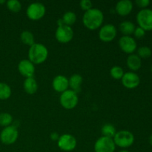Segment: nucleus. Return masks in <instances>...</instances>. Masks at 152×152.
Instances as JSON below:
<instances>
[{"label":"nucleus","instance_id":"nucleus-1","mask_svg":"<svg viewBox=\"0 0 152 152\" xmlns=\"http://www.w3.org/2000/svg\"><path fill=\"white\" fill-rule=\"evenodd\" d=\"M103 13L98 8H91V10L86 11L83 17V25L91 31L100 28L103 23Z\"/></svg>","mask_w":152,"mask_h":152},{"label":"nucleus","instance_id":"nucleus-2","mask_svg":"<svg viewBox=\"0 0 152 152\" xmlns=\"http://www.w3.org/2000/svg\"><path fill=\"white\" fill-rule=\"evenodd\" d=\"M48 56V50L45 45L34 43L28 50V59L34 65H39L46 61Z\"/></svg>","mask_w":152,"mask_h":152},{"label":"nucleus","instance_id":"nucleus-3","mask_svg":"<svg viewBox=\"0 0 152 152\" xmlns=\"http://www.w3.org/2000/svg\"><path fill=\"white\" fill-rule=\"evenodd\" d=\"M116 146L126 148L132 146L134 142V137L131 132L127 130H121L117 132L113 138Z\"/></svg>","mask_w":152,"mask_h":152},{"label":"nucleus","instance_id":"nucleus-4","mask_svg":"<svg viewBox=\"0 0 152 152\" xmlns=\"http://www.w3.org/2000/svg\"><path fill=\"white\" fill-rule=\"evenodd\" d=\"M59 101H60L61 105L65 109L71 110L77 107L79 102V98L76 92L68 89L61 94Z\"/></svg>","mask_w":152,"mask_h":152},{"label":"nucleus","instance_id":"nucleus-5","mask_svg":"<svg viewBox=\"0 0 152 152\" xmlns=\"http://www.w3.org/2000/svg\"><path fill=\"white\" fill-rule=\"evenodd\" d=\"M46 13L45 6L41 2H33L26 10L28 19L33 21H38L42 19Z\"/></svg>","mask_w":152,"mask_h":152},{"label":"nucleus","instance_id":"nucleus-6","mask_svg":"<svg viewBox=\"0 0 152 152\" xmlns=\"http://www.w3.org/2000/svg\"><path fill=\"white\" fill-rule=\"evenodd\" d=\"M137 22L139 27L144 31L152 30V10L145 8L138 12L137 15Z\"/></svg>","mask_w":152,"mask_h":152},{"label":"nucleus","instance_id":"nucleus-7","mask_svg":"<svg viewBox=\"0 0 152 152\" xmlns=\"http://www.w3.org/2000/svg\"><path fill=\"white\" fill-rule=\"evenodd\" d=\"M74 37V31L71 27L65 25H58L55 32V38L62 44H67L72 40Z\"/></svg>","mask_w":152,"mask_h":152},{"label":"nucleus","instance_id":"nucleus-8","mask_svg":"<svg viewBox=\"0 0 152 152\" xmlns=\"http://www.w3.org/2000/svg\"><path fill=\"white\" fill-rule=\"evenodd\" d=\"M19 137L17 128L10 126L3 129L0 134V140L4 145H12L16 142Z\"/></svg>","mask_w":152,"mask_h":152},{"label":"nucleus","instance_id":"nucleus-9","mask_svg":"<svg viewBox=\"0 0 152 152\" xmlns=\"http://www.w3.org/2000/svg\"><path fill=\"white\" fill-rule=\"evenodd\" d=\"M77 144V142L76 138L69 134L61 135L57 141L58 147L64 151H73L76 148Z\"/></svg>","mask_w":152,"mask_h":152},{"label":"nucleus","instance_id":"nucleus-10","mask_svg":"<svg viewBox=\"0 0 152 152\" xmlns=\"http://www.w3.org/2000/svg\"><path fill=\"white\" fill-rule=\"evenodd\" d=\"M116 145L111 138L101 137L94 144L95 152H114Z\"/></svg>","mask_w":152,"mask_h":152},{"label":"nucleus","instance_id":"nucleus-11","mask_svg":"<svg viewBox=\"0 0 152 152\" xmlns=\"http://www.w3.org/2000/svg\"><path fill=\"white\" fill-rule=\"evenodd\" d=\"M117 31L112 24H106L100 28L99 31V38L104 42H110L117 37Z\"/></svg>","mask_w":152,"mask_h":152},{"label":"nucleus","instance_id":"nucleus-12","mask_svg":"<svg viewBox=\"0 0 152 152\" xmlns=\"http://www.w3.org/2000/svg\"><path fill=\"white\" fill-rule=\"evenodd\" d=\"M120 49L128 54H132L137 49V42L133 37L130 36H123L119 39Z\"/></svg>","mask_w":152,"mask_h":152},{"label":"nucleus","instance_id":"nucleus-13","mask_svg":"<svg viewBox=\"0 0 152 152\" xmlns=\"http://www.w3.org/2000/svg\"><path fill=\"white\" fill-rule=\"evenodd\" d=\"M18 70L21 75L26 78L34 77L35 74V65L29 59H22L18 65Z\"/></svg>","mask_w":152,"mask_h":152},{"label":"nucleus","instance_id":"nucleus-14","mask_svg":"<svg viewBox=\"0 0 152 152\" xmlns=\"http://www.w3.org/2000/svg\"><path fill=\"white\" fill-rule=\"evenodd\" d=\"M121 80L123 86L129 89L135 88L139 86L140 83L139 76L134 72L125 73Z\"/></svg>","mask_w":152,"mask_h":152},{"label":"nucleus","instance_id":"nucleus-15","mask_svg":"<svg viewBox=\"0 0 152 152\" xmlns=\"http://www.w3.org/2000/svg\"><path fill=\"white\" fill-rule=\"evenodd\" d=\"M52 86L56 92L61 94L63 93L65 91L68 90V88H69L68 79L63 75L56 76L52 82Z\"/></svg>","mask_w":152,"mask_h":152},{"label":"nucleus","instance_id":"nucleus-16","mask_svg":"<svg viewBox=\"0 0 152 152\" xmlns=\"http://www.w3.org/2000/svg\"><path fill=\"white\" fill-rule=\"evenodd\" d=\"M133 9V3L130 0H121L115 6L116 12L120 16H126L130 14Z\"/></svg>","mask_w":152,"mask_h":152},{"label":"nucleus","instance_id":"nucleus-17","mask_svg":"<svg viewBox=\"0 0 152 152\" xmlns=\"http://www.w3.org/2000/svg\"><path fill=\"white\" fill-rule=\"evenodd\" d=\"M126 65L127 67L132 71H135L139 70L142 65V61L141 59L137 54H130L127 58L126 60Z\"/></svg>","mask_w":152,"mask_h":152},{"label":"nucleus","instance_id":"nucleus-18","mask_svg":"<svg viewBox=\"0 0 152 152\" xmlns=\"http://www.w3.org/2000/svg\"><path fill=\"white\" fill-rule=\"evenodd\" d=\"M23 88L25 91L28 94H34L38 89V84H37V80L34 77L26 78L24 81Z\"/></svg>","mask_w":152,"mask_h":152},{"label":"nucleus","instance_id":"nucleus-19","mask_svg":"<svg viewBox=\"0 0 152 152\" xmlns=\"http://www.w3.org/2000/svg\"><path fill=\"white\" fill-rule=\"evenodd\" d=\"M83 77L80 74H74L68 79V83H69V87L71 88V90L74 91V92L77 94V92L80 91V88H81L82 83H83Z\"/></svg>","mask_w":152,"mask_h":152},{"label":"nucleus","instance_id":"nucleus-20","mask_svg":"<svg viewBox=\"0 0 152 152\" xmlns=\"http://www.w3.org/2000/svg\"><path fill=\"white\" fill-rule=\"evenodd\" d=\"M120 31L124 36H130L134 34L135 28V25L131 21H124L120 24Z\"/></svg>","mask_w":152,"mask_h":152},{"label":"nucleus","instance_id":"nucleus-21","mask_svg":"<svg viewBox=\"0 0 152 152\" xmlns=\"http://www.w3.org/2000/svg\"><path fill=\"white\" fill-rule=\"evenodd\" d=\"M20 39L23 44L26 45H29L30 47L35 43V39H34V34L29 31H22L20 34Z\"/></svg>","mask_w":152,"mask_h":152},{"label":"nucleus","instance_id":"nucleus-22","mask_svg":"<svg viewBox=\"0 0 152 152\" xmlns=\"http://www.w3.org/2000/svg\"><path fill=\"white\" fill-rule=\"evenodd\" d=\"M101 132H102V134L103 137L113 139L117 132L114 125H112L111 123H106L102 127Z\"/></svg>","mask_w":152,"mask_h":152},{"label":"nucleus","instance_id":"nucleus-23","mask_svg":"<svg viewBox=\"0 0 152 152\" xmlns=\"http://www.w3.org/2000/svg\"><path fill=\"white\" fill-rule=\"evenodd\" d=\"M62 20L64 25L71 27L77 21V15L73 11H67L62 16Z\"/></svg>","mask_w":152,"mask_h":152},{"label":"nucleus","instance_id":"nucleus-24","mask_svg":"<svg viewBox=\"0 0 152 152\" xmlns=\"http://www.w3.org/2000/svg\"><path fill=\"white\" fill-rule=\"evenodd\" d=\"M11 88L10 86L4 83H0V99L6 100L11 96Z\"/></svg>","mask_w":152,"mask_h":152},{"label":"nucleus","instance_id":"nucleus-25","mask_svg":"<svg viewBox=\"0 0 152 152\" xmlns=\"http://www.w3.org/2000/svg\"><path fill=\"white\" fill-rule=\"evenodd\" d=\"M13 120V117L9 113H0V126L5 128L11 126Z\"/></svg>","mask_w":152,"mask_h":152},{"label":"nucleus","instance_id":"nucleus-26","mask_svg":"<svg viewBox=\"0 0 152 152\" xmlns=\"http://www.w3.org/2000/svg\"><path fill=\"white\" fill-rule=\"evenodd\" d=\"M124 71H123V68L118 65H115L113 66L110 70V75L113 79L117 80H120L123 78V75H124Z\"/></svg>","mask_w":152,"mask_h":152},{"label":"nucleus","instance_id":"nucleus-27","mask_svg":"<svg viewBox=\"0 0 152 152\" xmlns=\"http://www.w3.org/2000/svg\"><path fill=\"white\" fill-rule=\"evenodd\" d=\"M6 4L8 10L13 13H18L22 9V4L18 0H9L6 1Z\"/></svg>","mask_w":152,"mask_h":152},{"label":"nucleus","instance_id":"nucleus-28","mask_svg":"<svg viewBox=\"0 0 152 152\" xmlns=\"http://www.w3.org/2000/svg\"><path fill=\"white\" fill-rule=\"evenodd\" d=\"M137 55L140 58L147 59L151 56V50L148 46H142L137 50Z\"/></svg>","mask_w":152,"mask_h":152},{"label":"nucleus","instance_id":"nucleus-29","mask_svg":"<svg viewBox=\"0 0 152 152\" xmlns=\"http://www.w3.org/2000/svg\"><path fill=\"white\" fill-rule=\"evenodd\" d=\"M80 6L81 9H83L85 11H88V10L93 8L92 7L93 4H92L91 1H90V0H82L80 2Z\"/></svg>","mask_w":152,"mask_h":152},{"label":"nucleus","instance_id":"nucleus-30","mask_svg":"<svg viewBox=\"0 0 152 152\" xmlns=\"http://www.w3.org/2000/svg\"><path fill=\"white\" fill-rule=\"evenodd\" d=\"M134 34L135 37L138 39H141L145 36V31L142 28H141L140 27H137V28H135L134 31Z\"/></svg>","mask_w":152,"mask_h":152},{"label":"nucleus","instance_id":"nucleus-31","mask_svg":"<svg viewBox=\"0 0 152 152\" xmlns=\"http://www.w3.org/2000/svg\"><path fill=\"white\" fill-rule=\"evenodd\" d=\"M135 3L139 7L145 9L150 4V1L149 0H136Z\"/></svg>","mask_w":152,"mask_h":152},{"label":"nucleus","instance_id":"nucleus-32","mask_svg":"<svg viewBox=\"0 0 152 152\" xmlns=\"http://www.w3.org/2000/svg\"><path fill=\"white\" fill-rule=\"evenodd\" d=\"M59 137H60L59 134L58 133H56V132H52L50 135V140H52L53 141H58Z\"/></svg>","mask_w":152,"mask_h":152},{"label":"nucleus","instance_id":"nucleus-33","mask_svg":"<svg viewBox=\"0 0 152 152\" xmlns=\"http://www.w3.org/2000/svg\"><path fill=\"white\" fill-rule=\"evenodd\" d=\"M149 143L152 145V134L150 136V137H149Z\"/></svg>","mask_w":152,"mask_h":152},{"label":"nucleus","instance_id":"nucleus-34","mask_svg":"<svg viewBox=\"0 0 152 152\" xmlns=\"http://www.w3.org/2000/svg\"><path fill=\"white\" fill-rule=\"evenodd\" d=\"M4 3H6V1H4V0H1V1H0V4H4Z\"/></svg>","mask_w":152,"mask_h":152},{"label":"nucleus","instance_id":"nucleus-35","mask_svg":"<svg viewBox=\"0 0 152 152\" xmlns=\"http://www.w3.org/2000/svg\"><path fill=\"white\" fill-rule=\"evenodd\" d=\"M119 152H129V151H127V150H122V151H120Z\"/></svg>","mask_w":152,"mask_h":152},{"label":"nucleus","instance_id":"nucleus-36","mask_svg":"<svg viewBox=\"0 0 152 152\" xmlns=\"http://www.w3.org/2000/svg\"><path fill=\"white\" fill-rule=\"evenodd\" d=\"M151 72H152V67H151Z\"/></svg>","mask_w":152,"mask_h":152}]
</instances>
